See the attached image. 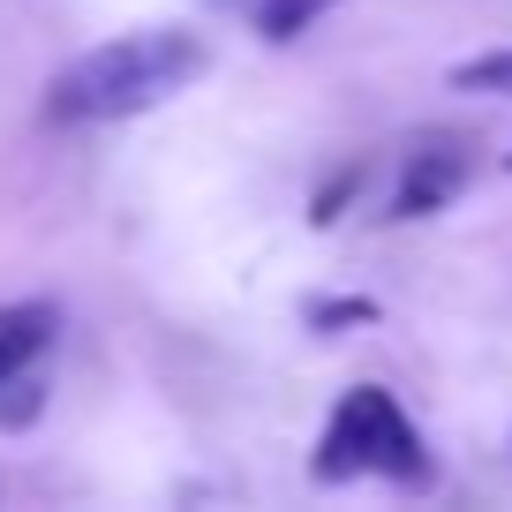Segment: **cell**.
<instances>
[{
    "label": "cell",
    "mask_w": 512,
    "mask_h": 512,
    "mask_svg": "<svg viewBox=\"0 0 512 512\" xmlns=\"http://www.w3.org/2000/svg\"><path fill=\"white\" fill-rule=\"evenodd\" d=\"M204 38L189 31H128L113 46H91L46 83V121L83 128V121H128V113L166 106L204 76Z\"/></svg>",
    "instance_id": "cell-1"
},
{
    "label": "cell",
    "mask_w": 512,
    "mask_h": 512,
    "mask_svg": "<svg viewBox=\"0 0 512 512\" xmlns=\"http://www.w3.org/2000/svg\"><path fill=\"white\" fill-rule=\"evenodd\" d=\"M317 482H354V475H392V482H422L430 460H422L415 422L400 415V400L384 384H354L347 400L332 407L317 437V460H309Z\"/></svg>",
    "instance_id": "cell-2"
},
{
    "label": "cell",
    "mask_w": 512,
    "mask_h": 512,
    "mask_svg": "<svg viewBox=\"0 0 512 512\" xmlns=\"http://www.w3.org/2000/svg\"><path fill=\"white\" fill-rule=\"evenodd\" d=\"M460 189H467V151L452 144V136H430V144H415V151H407V166H400L392 219H437Z\"/></svg>",
    "instance_id": "cell-3"
},
{
    "label": "cell",
    "mask_w": 512,
    "mask_h": 512,
    "mask_svg": "<svg viewBox=\"0 0 512 512\" xmlns=\"http://www.w3.org/2000/svg\"><path fill=\"white\" fill-rule=\"evenodd\" d=\"M53 332H61V309L53 302H8L0 309V392H8V377H23L53 347Z\"/></svg>",
    "instance_id": "cell-4"
},
{
    "label": "cell",
    "mask_w": 512,
    "mask_h": 512,
    "mask_svg": "<svg viewBox=\"0 0 512 512\" xmlns=\"http://www.w3.org/2000/svg\"><path fill=\"white\" fill-rule=\"evenodd\" d=\"M324 8H339V0H256V38H264V46H287V38H302Z\"/></svg>",
    "instance_id": "cell-5"
},
{
    "label": "cell",
    "mask_w": 512,
    "mask_h": 512,
    "mask_svg": "<svg viewBox=\"0 0 512 512\" xmlns=\"http://www.w3.org/2000/svg\"><path fill=\"white\" fill-rule=\"evenodd\" d=\"M452 91L512 98V46H505V53H475V61H452Z\"/></svg>",
    "instance_id": "cell-6"
},
{
    "label": "cell",
    "mask_w": 512,
    "mask_h": 512,
    "mask_svg": "<svg viewBox=\"0 0 512 512\" xmlns=\"http://www.w3.org/2000/svg\"><path fill=\"white\" fill-rule=\"evenodd\" d=\"M347 196H362V159H354V166H339V174L324 181V189H317V204H309V219H317V226H332Z\"/></svg>",
    "instance_id": "cell-7"
},
{
    "label": "cell",
    "mask_w": 512,
    "mask_h": 512,
    "mask_svg": "<svg viewBox=\"0 0 512 512\" xmlns=\"http://www.w3.org/2000/svg\"><path fill=\"white\" fill-rule=\"evenodd\" d=\"M377 317V302H362V294H339V302H317L309 309V324H317V332H339V324H369Z\"/></svg>",
    "instance_id": "cell-8"
},
{
    "label": "cell",
    "mask_w": 512,
    "mask_h": 512,
    "mask_svg": "<svg viewBox=\"0 0 512 512\" xmlns=\"http://www.w3.org/2000/svg\"><path fill=\"white\" fill-rule=\"evenodd\" d=\"M8 392L16 400H0V430H23V422L46 407V384H23V377H8Z\"/></svg>",
    "instance_id": "cell-9"
},
{
    "label": "cell",
    "mask_w": 512,
    "mask_h": 512,
    "mask_svg": "<svg viewBox=\"0 0 512 512\" xmlns=\"http://www.w3.org/2000/svg\"><path fill=\"white\" fill-rule=\"evenodd\" d=\"M505 166H512V159H505Z\"/></svg>",
    "instance_id": "cell-10"
}]
</instances>
